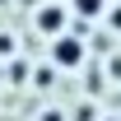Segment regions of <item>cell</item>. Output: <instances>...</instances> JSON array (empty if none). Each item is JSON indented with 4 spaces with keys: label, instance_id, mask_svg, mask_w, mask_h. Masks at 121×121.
I'll list each match as a JSON object with an SVG mask.
<instances>
[{
    "label": "cell",
    "instance_id": "obj_6",
    "mask_svg": "<svg viewBox=\"0 0 121 121\" xmlns=\"http://www.w3.org/2000/svg\"><path fill=\"white\" fill-rule=\"evenodd\" d=\"M107 75H112V79H121V60H117V56L107 60Z\"/></svg>",
    "mask_w": 121,
    "mask_h": 121
},
{
    "label": "cell",
    "instance_id": "obj_1",
    "mask_svg": "<svg viewBox=\"0 0 121 121\" xmlns=\"http://www.w3.org/2000/svg\"><path fill=\"white\" fill-rule=\"evenodd\" d=\"M51 70H60V75H75V70H84V60H89V42L79 37V28H65L51 37Z\"/></svg>",
    "mask_w": 121,
    "mask_h": 121
},
{
    "label": "cell",
    "instance_id": "obj_3",
    "mask_svg": "<svg viewBox=\"0 0 121 121\" xmlns=\"http://www.w3.org/2000/svg\"><path fill=\"white\" fill-rule=\"evenodd\" d=\"M70 14H79V19H103L107 14V0H70Z\"/></svg>",
    "mask_w": 121,
    "mask_h": 121
},
{
    "label": "cell",
    "instance_id": "obj_4",
    "mask_svg": "<svg viewBox=\"0 0 121 121\" xmlns=\"http://www.w3.org/2000/svg\"><path fill=\"white\" fill-rule=\"evenodd\" d=\"M103 19H107V28H117V33H121V5H107V14H103Z\"/></svg>",
    "mask_w": 121,
    "mask_h": 121
},
{
    "label": "cell",
    "instance_id": "obj_5",
    "mask_svg": "<svg viewBox=\"0 0 121 121\" xmlns=\"http://www.w3.org/2000/svg\"><path fill=\"white\" fill-rule=\"evenodd\" d=\"M0 51H5V60L14 56V37H9V33H0Z\"/></svg>",
    "mask_w": 121,
    "mask_h": 121
},
{
    "label": "cell",
    "instance_id": "obj_2",
    "mask_svg": "<svg viewBox=\"0 0 121 121\" xmlns=\"http://www.w3.org/2000/svg\"><path fill=\"white\" fill-rule=\"evenodd\" d=\"M33 28H37L47 42H51L56 33H65V28H70V9H65V5H56V0H51V5H37V14H33Z\"/></svg>",
    "mask_w": 121,
    "mask_h": 121
},
{
    "label": "cell",
    "instance_id": "obj_7",
    "mask_svg": "<svg viewBox=\"0 0 121 121\" xmlns=\"http://www.w3.org/2000/svg\"><path fill=\"white\" fill-rule=\"evenodd\" d=\"M103 121H121V117H103Z\"/></svg>",
    "mask_w": 121,
    "mask_h": 121
}]
</instances>
